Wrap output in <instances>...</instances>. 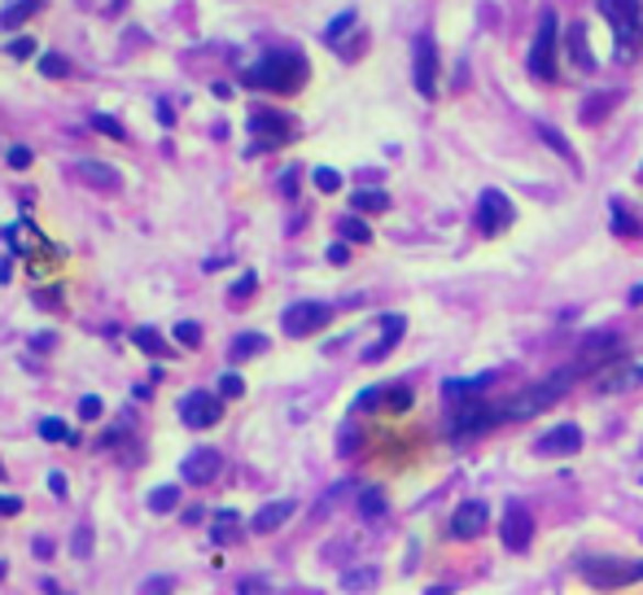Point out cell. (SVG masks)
<instances>
[{"label":"cell","instance_id":"24","mask_svg":"<svg viewBox=\"0 0 643 595\" xmlns=\"http://www.w3.org/2000/svg\"><path fill=\"white\" fill-rule=\"evenodd\" d=\"M350 202H354V211H363V215H381V211H390V198H385L381 189H359Z\"/></svg>","mask_w":643,"mask_h":595},{"label":"cell","instance_id":"10","mask_svg":"<svg viewBox=\"0 0 643 595\" xmlns=\"http://www.w3.org/2000/svg\"><path fill=\"white\" fill-rule=\"evenodd\" d=\"M328 319H332V306L328 302H294L281 315V324H285L290 337H312V333H320Z\"/></svg>","mask_w":643,"mask_h":595},{"label":"cell","instance_id":"41","mask_svg":"<svg viewBox=\"0 0 643 595\" xmlns=\"http://www.w3.org/2000/svg\"><path fill=\"white\" fill-rule=\"evenodd\" d=\"M4 158H9V167H13V171H26V167L35 162V154H31L26 145H9V154H4Z\"/></svg>","mask_w":643,"mask_h":595},{"label":"cell","instance_id":"5","mask_svg":"<svg viewBox=\"0 0 643 595\" xmlns=\"http://www.w3.org/2000/svg\"><path fill=\"white\" fill-rule=\"evenodd\" d=\"M411 83L420 97H438V44L429 31L411 40Z\"/></svg>","mask_w":643,"mask_h":595},{"label":"cell","instance_id":"34","mask_svg":"<svg viewBox=\"0 0 643 595\" xmlns=\"http://www.w3.org/2000/svg\"><path fill=\"white\" fill-rule=\"evenodd\" d=\"M40 75H48V79H61V75H70V61H66L61 53H44V57H40Z\"/></svg>","mask_w":643,"mask_h":595},{"label":"cell","instance_id":"49","mask_svg":"<svg viewBox=\"0 0 643 595\" xmlns=\"http://www.w3.org/2000/svg\"><path fill=\"white\" fill-rule=\"evenodd\" d=\"M237 595H268V583H259V579H255V583H241V592Z\"/></svg>","mask_w":643,"mask_h":595},{"label":"cell","instance_id":"27","mask_svg":"<svg viewBox=\"0 0 643 595\" xmlns=\"http://www.w3.org/2000/svg\"><path fill=\"white\" fill-rule=\"evenodd\" d=\"M381 407L385 412H407L411 407V385H381Z\"/></svg>","mask_w":643,"mask_h":595},{"label":"cell","instance_id":"37","mask_svg":"<svg viewBox=\"0 0 643 595\" xmlns=\"http://www.w3.org/2000/svg\"><path fill=\"white\" fill-rule=\"evenodd\" d=\"M241 394H246V381L237 372H224L219 377V398H241Z\"/></svg>","mask_w":643,"mask_h":595},{"label":"cell","instance_id":"9","mask_svg":"<svg viewBox=\"0 0 643 595\" xmlns=\"http://www.w3.org/2000/svg\"><path fill=\"white\" fill-rule=\"evenodd\" d=\"M499 535H504V548L508 552H526L534 543V517L521 499H508L504 508V521H499Z\"/></svg>","mask_w":643,"mask_h":595},{"label":"cell","instance_id":"16","mask_svg":"<svg viewBox=\"0 0 643 595\" xmlns=\"http://www.w3.org/2000/svg\"><path fill=\"white\" fill-rule=\"evenodd\" d=\"M75 180H83L88 189H105V193L123 189V176H119L110 162H97V158H79V162H75Z\"/></svg>","mask_w":643,"mask_h":595},{"label":"cell","instance_id":"29","mask_svg":"<svg viewBox=\"0 0 643 595\" xmlns=\"http://www.w3.org/2000/svg\"><path fill=\"white\" fill-rule=\"evenodd\" d=\"M40 438H44V442H70L75 434H70V425H66L61 416H44V420H40Z\"/></svg>","mask_w":643,"mask_h":595},{"label":"cell","instance_id":"47","mask_svg":"<svg viewBox=\"0 0 643 595\" xmlns=\"http://www.w3.org/2000/svg\"><path fill=\"white\" fill-rule=\"evenodd\" d=\"M350 259V250H346V242H337V246H328V263H346Z\"/></svg>","mask_w":643,"mask_h":595},{"label":"cell","instance_id":"51","mask_svg":"<svg viewBox=\"0 0 643 595\" xmlns=\"http://www.w3.org/2000/svg\"><path fill=\"white\" fill-rule=\"evenodd\" d=\"M631 372L640 377V385H643V355H640V359H631Z\"/></svg>","mask_w":643,"mask_h":595},{"label":"cell","instance_id":"44","mask_svg":"<svg viewBox=\"0 0 643 595\" xmlns=\"http://www.w3.org/2000/svg\"><path fill=\"white\" fill-rule=\"evenodd\" d=\"M70 552H75V557H88V552H92V530H88V526H79V530H75Z\"/></svg>","mask_w":643,"mask_h":595},{"label":"cell","instance_id":"8","mask_svg":"<svg viewBox=\"0 0 643 595\" xmlns=\"http://www.w3.org/2000/svg\"><path fill=\"white\" fill-rule=\"evenodd\" d=\"M583 579L591 587H627V583H643V561H587Z\"/></svg>","mask_w":643,"mask_h":595},{"label":"cell","instance_id":"45","mask_svg":"<svg viewBox=\"0 0 643 595\" xmlns=\"http://www.w3.org/2000/svg\"><path fill=\"white\" fill-rule=\"evenodd\" d=\"M22 513V499L18 495H0V517H18Z\"/></svg>","mask_w":643,"mask_h":595},{"label":"cell","instance_id":"11","mask_svg":"<svg viewBox=\"0 0 643 595\" xmlns=\"http://www.w3.org/2000/svg\"><path fill=\"white\" fill-rule=\"evenodd\" d=\"M250 132L259 136V145L255 149H272V145H281V141H290L294 136V119L290 114H281V110H250Z\"/></svg>","mask_w":643,"mask_h":595},{"label":"cell","instance_id":"23","mask_svg":"<svg viewBox=\"0 0 643 595\" xmlns=\"http://www.w3.org/2000/svg\"><path fill=\"white\" fill-rule=\"evenodd\" d=\"M376 587V570L372 565H354L341 574V592H372Z\"/></svg>","mask_w":643,"mask_h":595},{"label":"cell","instance_id":"25","mask_svg":"<svg viewBox=\"0 0 643 595\" xmlns=\"http://www.w3.org/2000/svg\"><path fill=\"white\" fill-rule=\"evenodd\" d=\"M337 233H341V242H354V246H368V242H372V228H368L359 215L337 220Z\"/></svg>","mask_w":643,"mask_h":595},{"label":"cell","instance_id":"15","mask_svg":"<svg viewBox=\"0 0 643 595\" xmlns=\"http://www.w3.org/2000/svg\"><path fill=\"white\" fill-rule=\"evenodd\" d=\"M583 451V429L578 425H556L534 442V456H574Z\"/></svg>","mask_w":643,"mask_h":595},{"label":"cell","instance_id":"3","mask_svg":"<svg viewBox=\"0 0 643 595\" xmlns=\"http://www.w3.org/2000/svg\"><path fill=\"white\" fill-rule=\"evenodd\" d=\"M596 9L605 13V22L613 26L618 40V61H635V48L643 40V9L640 0H596Z\"/></svg>","mask_w":643,"mask_h":595},{"label":"cell","instance_id":"17","mask_svg":"<svg viewBox=\"0 0 643 595\" xmlns=\"http://www.w3.org/2000/svg\"><path fill=\"white\" fill-rule=\"evenodd\" d=\"M403 328H407V319H403V315H381V341L363 350V363H376V359H385V355H390V350L403 341Z\"/></svg>","mask_w":643,"mask_h":595},{"label":"cell","instance_id":"39","mask_svg":"<svg viewBox=\"0 0 643 595\" xmlns=\"http://www.w3.org/2000/svg\"><path fill=\"white\" fill-rule=\"evenodd\" d=\"M35 40L31 35H18V40H9V57H18V61H26V57H35Z\"/></svg>","mask_w":643,"mask_h":595},{"label":"cell","instance_id":"33","mask_svg":"<svg viewBox=\"0 0 643 595\" xmlns=\"http://www.w3.org/2000/svg\"><path fill=\"white\" fill-rule=\"evenodd\" d=\"M92 127H97L101 136H110V141H127V127H123L114 114H92Z\"/></svg>","mask_w":643,"mask_h":595},{"label":"cell","instance_id":"52","mask_svg":"<svg viewBox=\"0 0 643 595\" xmlns=\"http://www.w3.org/2000/svg\"><path fill=\"white\" fill-rule=\"evenodd\" d=\"M631 306H643V285H635V290H631Z\"/></svg>","mask_w":643,"mask_h":595},{"label":"cell","instance_id":"18","mask_svg":"<svg viewBox=\"0 0 643 595\" xmlns=\"http://www.w3.org/2000/svg\"><path fill=\"white\" fill-rule=\"evenodd\" d=\"M294 513H298V504H294V499H277V504H268V508H259V513H255L250 530H255V535H272V530H281Z\"/></svg>","mask_w":643,"mask_h":595},{"label":"cell","instance_id":"2","mask_svg":"<svg viewBox=\"0 0 643 595\" xmlns=\"http://www.w3.org/2000/svg\"><path fill=\"white\" fill-rule=\"evenodd\" d=\"M583 372L578 368H561L556 377H548V381H539V385H526L521 394H512L504 407H499V416L504 420H530V416H539V412H548L574 381H578Z\"/></svg>","mask_w":643,"mask_h":595},{"label":"cell","instance_id":"19","mask_svg":"<svg viewBox=\"0 0 643 595\" xmlns=\"http://www.w3.org/2000/svg\"><path fill=\"white\" fill-rule=\"evenodd\" d=\"M565 48H569V57L578 61V70H596V57H591V48H587V26H583V22H574V26H569Z\"/></svg>","mask_w":643,"mask_h":595},{"label":"cell","instance_id":"48","mask_svg":"<svg viewBox=\"0 0 643 595\" xmlns=\"http://www.w3.org/2000/svg\"><path fill=\"white\" fill-rule=\"evenodd\" d=\"M48 491H53V495H66L70 486H66V478H61V473H48Z\"/></svg>","mask_w":643,"mask_h":595},{"label":"cell","instance_id":"42","mask_svg":"<svg viewBox=\"0 0 643 595\" xmlns=\"http://www.w3.org/2000/svg\"><path fill=\"white\" fill-rule=\"evenodd\" d=\"M255 290H259V277H255V272H246V277L233 285V306H237V302H246V298L255 294Z\"/></svg>","mask_w":643,"mask_h":595},{"label":"cell","instance_id":"26","mask_svg":"<svg viewBox=\"0 0 643 595\" xmlns=\"http://www.w3.org/2000/svg\"><path fill=\"white\" fill-rule=\"evenodd\" d=\"M237 535H241V517H237V513H219V517L211 521V539H215V543H233Z\"/></svg>","mask_w":643,"mask_h":595},{"label":"cell","instance_id":"30","mask_svg":"<svg viewBox=\"0 0 643 595\" xmlns=\"http://www.w3.org/2000/svg\"><path fill=\"white\" fill-rule=\"evenodd\" d=\"M176 504H180V486H154L149 491V508L154 513H176Z\"/></svg>","mask_w":643,"mask_h":595},{"label":"cell","instance_id":"32","mask_svg":"<svg viewBox=\"0 0 643 595\" xmlns=\"http://www.w3.org/2000/svg\"><path fill=\"white\" fill-rule=\"evenodd\" d=\"M171 333H176V341H180L184 350H198V346H202V324H198V319H180Z\"/></svg>","mask_w":643,"mask_h":595},{"label":"cell","instance_id":"28","mask_svg":"<svg viewBox=\"0 0 643 595\" xmlns=\"http://www.w3.org/2000/svg\"><path fill=\"white\" fill-rule=\"evenodd\" d=\"M132 346H140L145 355H167V341L158 328H132Z\"/></svg>","mask_w":643,"mask_h":595},{"label":"cell","instance_id":"54","mask_svg":"<svg viewBox=\"0 0 643 595\" xmlns=\"http://www.w3.org/2000/svg\"><path fill=\"white\" fill-rule=\"evenodd\" d=\"M0 478H4V464H0Z\"/></svg>","mask_w":643,"mask_h":595},{"label":"cell","instance_id":"36","mask_svg":"<svg viewBox=\"0 0 643 595\" xmlns=\"http://www.w3.org/2000/svg\"><path fill=\"white\" fill-rule=\"evenodd\" d=\"M539 136H543V141H548V145H552L561 158H569V162H574V145H569V141L556 132V127H548V123H543V127H539Z\"/></svg>","mask_w":643,"mask_h":595},{"label":"cell","instance_id":"31","mask_svg":"<svg viewBox=\"0 0 643 595\" xmlns=\"http://www.w3.org/2000/svg\"><path fill=\"white\" fill-rule=\"evenodd\" d=\"M359 513H363L368 521H376V517H385V491H376V486H368V491L359 495Z\"/></svg>","mask_w":643,"mask_h":595},{"label":"cell","instance_id":"38","mask_svg":"<svg viewBox=\"0 0 643 595\" xmlns=\"http://www.w3.org/2000/svg\"><path fill=\"white\" fill-rule=\"evenodd\" d=\"M312 180H316V189H320V193H337V189H341V176H337L332 167H316V176H312Z\"/></svg>","mask_w":643,"mask_h":595},{"label":"cell","instance_id":"12","mask_svg":"<svg viewBox=\"0 0 643 595\" xmlns=\"http://www.w3.org/2000/svg\"><path fill=\"white\" fill-rule=\"evenodd\" d=\"M490 526V508L482 499H464L451 517V539H482Z\"/></svg>","mask_w":643,"mask_h":595},{"label":"cell","instance_id":"53","mask_svg":"<svg viewBox=\"0 0 643 595\" xmlns=\"http://www.w3.org/2000/svg\"><path fill=\"white\" fill-rule=\"evenodd\" d=\"M0 574H4V561H0Z\"/></svg>","mask_w":643,"mask_h":595},{"label":"cell","instance_id":"13","mask_svg":"<svg viewBox=\"0 0 643 595\" xmlns=\"http://www.w3.org/2000/svg\"><path fill=\"white\" fill-rule=\"evenodd\" d=\"M219 451L215 447H198V451H189L184 456V464H180V473H184V482H193V486H211L215 478H219Z\"/></svg>","mask_w":643,"mask_h":595},{"label":"cell","instance_id":"14","mask_svg":"<svg viewBox=\"0 0 643 595\" xmlns=\"http://www.w3.org/2000/svg\"><path fill=\"white\" fill-rule=\"evenodd\" d=\"M499 420H504V416H499V407H486V403H473V398H469V403H464V412L455 416V425H451V429H455L460 438H473V434L495 429Z\"/></svg>","mask_w":643,"mask_h":595},{"label":"cell","instance_id":"22","mask_svg":"<svg viewBox=\"0 0 643 595\" xmlns=\"http://www.w3.org/2000/svg\"><path fill=\"white\" fill-rule=\"evenodd\" d=\"M609 211H613V233H618V237H640L643 233V224L631 215V211H627V202H622V198H613V202H609Z\"/></svg>","mask_w":643,"mask_h":595},{"label":"cell","instance_id":"43","mask_svg":"<svg viewBox=\"0 0 643 595\" xmlns=\"http://www.w3.org/2000/svg\"><path fill=\"white\" fill-rule=\"evenodd\" d=\"M101 407H105V403H101L97 394H83V398H79V416H83V420H97V416H101Z\"/></svg>","mask_w":643,"mask_h":595},{"label":"cell","instance_id":"40","mask_svg":"<svg viewBox=\"0 0 643 595\" xmlns=\"http://www.w3.org/2000/svg\"><path fill=\"white\" fill-rule=\"evenodd\" d=\"M613 105H618V92H613V97H591V101H587V110H583V119H587V123H596V119H600V110H613Z\"/></svg>","mask_w":643,"mask_h":595},{"label":"cell","instance_id":"21","mask_svg":"<svg viewBox=\"0 0 643 595\" xmlns=\"http://www.w3.org/2000/svg\"><path fill=\"white\" fill-rule=\"evenodd\" d=\"M44 9V0H13L4 13H0V26L4 31H18V26H26V18H35Z\"/></svg>","mask_w":643,"mask_h":595},{"label":"cell","instance_id":"50","mask_svg":"<svg viewBox=\"0 0 643 595\" xmlns=\"http://www.w3.org/2000/svg\"><path fill=\"white\" fill-rule=\"evenodd\" d=\"M35 557H53V543L48 539H35Z\"/></svg>","mask_w":643,"mask_h":595},{"label":"cell","instance_id":"35","mask_svg":"<svg viewBox=\"0 0 643 595\" xmlns=\"http://www.w3.org/2000/svg\"><path fill=\"white\" fill-rule=\"evenodd\" d=\"M350 26H359V18H354V13H337V18H332V26L324 31V40H328V44H341V35H346Z\"/></svg>","mask_w":643,"mask_h":595},{"label":"cell","instance_id":"6","mask_svg":"<svg viewBox=\"0 0 643 595\" xmlns=\"http://www.w3.org/2000/svg\"><path fill=\"white\" fill-rule=\"evenodd\" d=\"M512 224H517V206H512V198L499 193V189H486V193L477 198V228H482L486 237H499V233H508Z\"/></svg>","mask_w":643,"mask_h":595},{"label":"cell","instance_id":"46","mask_svg":"<svg viewBox=\"0 0 643 595\" xmlns=\"http://www.w3.org/2000/svg\"><path fill=\"white\" fill-rule=\"evenodd\" d=\"M171 587H176L171 579H149V583H145V595H167Z\"/></svg>","mask_w":643,"mask_h":595},{"label":"cell","instance_id":"7","mask_svg":"<svg viewBox=\"0 0 643 595\" xmlns=\"http://www.w3.org/2000/svg\"><path fill=\"white\" fill-rule=\"evenodd\" d=\"M180 420L189 429H211V425L224 420V398L211 394V390H193V394L180 398Z\"/></svg>","mask_w":643,"mask_h":595},{"label":"cell","instance_id":"4","mask_svg":"<svg viewBox=\"0 0 643 595\" xmlns=\"http://www.w3.org/2000/svg\"><path fill=\"white\" fill-rule=\"evenodd\" d=\"M556 44H561V18H556V9H543L539 31H534V44H530V75L543 79V83H556V75H561Z\"/></svg>","mask_w":643,"mask_h":595},{"label":"cell","instance_id":"1","mask_svg":"<svg viewBox=\"0 0 643 595\" xmlns=\"http://www.w3.org/2000/svg\"><path fill=\"white\" fill-rule=\"evenodd\" d=\"M246 83L268 88V92H298L307 83V57L294 48H272L246 70Z\"/></svg>","mask_w":643,"mask_h":595},{"label":"cell","instance_id":"20","mask_svg":"<svg viewBox=\"0 0 643 595\" xmlns=\"http://www.w3.org/2000/svg\"><path fill=\"white\" fill-rule=\"evenodd\" d=\"M263 350H268V337H263V333H237L233 346H228V359L241 363V359H255V355H263Z\"/></svg>","mask_w":643,"mask_h":595}]
</instances>
